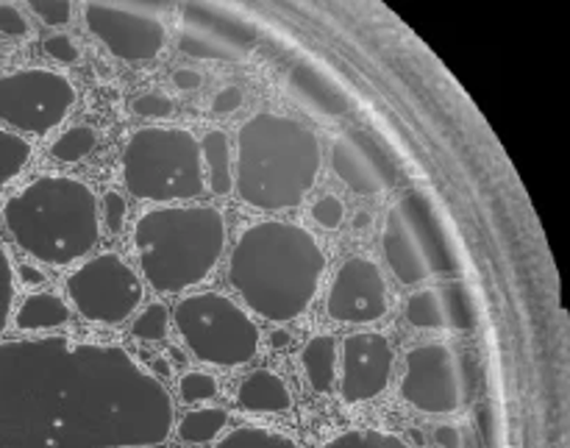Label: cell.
Here are the masks:
<instances>
[{
  "instance_id": "1",
  "label": "cell",
  "mask_w": 570,
  "mask_h": 448,
  "mask_svg": "<svg viewBox=\"0 0 570 448\" xmlns=\"http://www.w3.org/2000/svg\"><path fill=\"white\" fill-rule=\"evenodd\" d=\"M173 423L165 384L120 345L0 343V448H150Z\"/></svg>"
},
{
  "instance_id": "2",
  "label": "cell",
  "mask_w": 570,
  "mask_h": 448,
  "mask_svg": "<svg viewBox=\"0 0 570 448\" xmlns=\"http://www.w3.org/2000/svg\"><path fill=\"white\" fill-rule=\"evenodd\" d=\"M326 273V254L315 234L282 221L254 223L234 245L232 276L239 299L267 321L287 323L304 315Z\"/></svg>"
},
{
  "instance_id": "3",
  "label": "cell",
  "mask_w": 570,
  "mask_h": 448,
  "mask_svg": "<svg viewBox=\"0 0 570 448\" xmlns=\"http://www.w3.org/2000/svg\"><path fill=\"white\" fill-rule=\"evenodd\" d=\"M321 173V143L298 120L262 111L237 137V193L265 212L304 204Z\"/></svg>"
},
{
  "instance_id": "4",
  "label": "cell",
  "mask_w": 570,
  "mask_h": 448,
  "mask_svg": "<svg viewBox=\"0 0 570 448\" xmlns=\"http://www.w3.org/2000/svg\"><path fill=\"white\" fill-rule=\"evenodd\" d=\"M3 217L14 243L48 265L81 260L100 237L98 201L78 178H37L6 204Z\"/></svg>"
},
{
  "instance_id": "5",
  "label": "cell",
  "mask_w": 570,
  "mask_h": 448,
  "mask_svg": "<svg viewBox=\"0 0 570 448\" xmlns=\"http://www.w3.org/2000/svg\"><path fill=\"white\" fill-rule=\"evenodd\" d=\"M142 276L156 293H184L215 271L226 223L212 206H161L134 228Z\"/></svg>"
},
{
  "instance_id": "6",
  "label": "cell",
  "mask_w": 570,
  "mask_h": 448,
  "mask_svg": "<svg viewBox=\"0 0 570 448\" xmlns=\"http://www.w3.org/2000/svg\"><path fill=\"white\" fill-rule=\"evenodd\" d=\"M390 271L401 284H417L429 276H460L462 260L443 215L421 189L401 195L387 212L382 237Z\"/></svg>"
},
{
  "instance_id": "7",
  "label": "cell",
  "mask_w": 570,
  "mask_h": 448,
  "mask_svg": "<svg viewBox=\"0 0 570 448\" xmlns=\"http://www.w3.org/2000/svg\"><path fill=\"white\" fill-rule=\"evenodd\" d=\"M122 182L142 201H187L204 189L200 143L187 128H139L122 154Z\"/></svg>"
},
{
  "instance_id": "8",
  "label": "cell",
  "mask_w": 570,
  "mask_h": 448,
  "mask_svg": "<svg viewBox=\"0 0 570 448\" xmlns=\"http://www.w3.org/2000/svg\"><path fill=\"white\" fill-rule=\"evenodd\" d=\"M184 343L209 366L237 368L259 351V329L248 312L220 293H195L176 306Z\"/></svg>"
},
{
  "instance_id": "9",
  "label": "cell",
  "mask_w": 570,
  "mask_h": 448,
  "mask_svg": "<svg viewBox=\"0 0 570 448\" xmlns=\"http://www.w3.org/2000/svg\"><path fill=\"white\" fill-rule=\"evenodd\" d=\"M67 293L87 321L111 327L137 310L142 301V282L122 256L100 254L70 273Z\"/></svg>"
},
{
  "instance_id": "10",
  "label": "cell",
  "mask_w": 570,
  "mask_h": 448,
  "mask_svg": "<svg viewBox=\"0 0 570 448\" xmlns=\"http://www.w3.org/2000/svg\"><path fill=\"white\" fill-rule=\"evenodd\" d=\"M76 100L70 78L53 70H20L0 78V120L28 134H48Z\"/></svg>"
},
{
  "instance_id": "11",
  "label": "cell",
  "mask_w": 570,
  "mask_h": 448,
  "mask_svg": "<svg viewBox=\"0 0 570 448\" xmlns=\"http://www.w3.org/2000/svg\"><path fill=\"white\" fill-rule=\"evenodd\" d=\"M401 399L423 416H454L465 405L468 384L460 357L443 343H423L406 354Z\"/></svg>"
},
{
  "instance_id": "12",
  "label": "cell",
  "mask_w": 570,
  "mask_h": 448,
  "mask_svg": "<svg viewBox=\"0 0 570 448\" xmlns=\"http://www.w3.org/2000/svg\"><path fill=\"white\" fill-rule=\"evenodd\" d=\"M83 20L111 53L126 61L156 59L165 48V26L150 9L89 3Z\"/></svg>"
},
{
  "instance_id": "13",
  "label": "cell",
  "mask_w": 570,
  "mask_h": 448,
  "mask_svg": "<svg viewBox=\"0 0 570 448\" xmlns=\"http://www.w3.org/2000/svg\"><path fill=\"white\" fill-rule=\"evenodd\" d=\"M326 312L337 323H376L387 315V282L367 256L343 262L328 288Z\"/></svg>"
},
{
  "instance_id": "14",
  "label": "cell",
  "mask_w": 570,
  "mask_h": 448,
  "mask_svg": "<svg viewBox=\"0 0 570 448\" xmlns=\"http://www.w3.org/2000/svg\"><path fill=\"white\" fill-rule=\"evenodd\" d=\"M393 345L384 334H348L343 340V377H340V396L345 405L379 399L393 379Z\"/></svg>"
},
{
  "instance_id": "15",
  "label": "cell",
  "mask_w": 570,
  "mask_h": 448,
  "mask_svg": "<svg viewBox=\"0 0 570 448\" xmlns=\"http://www.w3.org/2000/svg\"><path fill=\"white\" fill-rule=\"evenodd\" d=\"M332 167L340 182L360 195H376L399 182L393 156L362 128H351L332 145Z\"/></svg>"
},
{
  "instance_id": "16",
  "label": "cell",
  "mask_w": 570,
  "mask_h": 448,
  "mask_svg": "<svg viewBox=\"0 0 570 448\" xmlns=\"http://www.w3.org/2000/svg\"><path fill=\"white\" fill-rule=\"evenodd\" d=\"M254 26L220 9L189 6L181 50L195 59H243L254 45Z\"/></svg>"
},
{
  "instance_id": "17",
  "label": "cell",
  "mask_w": 570,
  "mask_h": 448,
  "mask_svg": "<svg viewBox=\"0 0 570 448\" xmlns=\"http://www.w3.org/2000/svg\"><path fill=\"white\" fill-rule=\"evenodd\" d=\"M289 84H293L295 92L301 95V100H306L312 111L323 117V120H332V117H340L348 111V95L340 87L337 81L326 76L323 70L312 65H298L289 76Z\"/></svg>"
},
{
  "instance_id": "18",
  "label": "cell",
  "mask_w": 570,
  "mask_h": 448,
  "mask_svg": "<svg viewBox=\"0 0 570 448\" xmlns=\"http://www.w3.org/2000/svg\"><path fill=\"white\" fill-rule=\"evenodd\" d=\"M237 405L245 412H287L293 407V396L278 373L254 371L239 384Z\"/></svg>"
},
{
  "instance_id": "19",
  "label": "cell",
  "mask_w": 570,
  "mask_h": 448,
  "mask_svg": "<svg viewBox=\"0 0 570 448\" xmlns=\"http://www.w3.org/2000/svg\"><path fill=\"white\" fill-rule=\"evenodd\" d=\"M301 366L315 393H332L337 384V338L317 334L301 351Z\"/></svg>"
},
{
  "instance_id": "20",
  "label": "cell",
  "mask_w": 570,
  "mask_h": 448,
  "mask_svg": "<svg viewBox=\"0 0 570 448\" xmlns=\"http://www.w3.org/2000/svg\"><path fill=\"white\" fill-rule=\"evenodd\" d=\"M70 321V310L53 293H31L14 312V327L22 332H42V329L65 327Z\"/></svg>"
},
{
  "instance_id": "21",
  "label": "cell",
  "mask_w": 570,
  "mask_h": 448,
  "mask_svg": "<svg viewBox=\"0 0 570 448\" xmlns=\"http://www.w3.org/2000/svg\"><path fill=\"white\" fill-rule=\"evenodd\" d=\"M200 156L209 165V189L215 195H228L234 187L232 176V145H228L226 132H209L200 143Z\"/></svg>"
},
{
  "instance_id": "22",
  "label": "cell",
  "mask_w": 570,
  "mask_h": 448,
  "mask_svg": "<svg viewBox=\"0 0 570 448\" xmlns=\"http://www.w3.org/2000/svg\"><path fill=\"white\" fill-rule=\"evenodd\" d=\"M406 321L415 329H445L449 315H445L443 288H429L412 295L406 301Z\"/></svg>"
},
{
  "instance_id": "23",
  "label": "cell",
  "mask_w": 570,
  "mask_h": 448,
  "mask_svg": "<svg viewBox=\"0 0 570 448\" xmlns=\"http://www.w3.org/2000/svg\"><path fill=\"white\" fill-rule=\"evenodd\" d=\"M226 410H220V407H204V410H193L189 416H184L178 435H181V440H187V444L204 446L212 444V440L226 429Z\"/></svg>"
},
{
  "instance_id": "24",
  "label": "cell",
  "mask_w": 570,
  "mask_h": 448,
  "mask_svg": "<svg viewBox=\"0 0 570 448\" xmlns=\"http://www.w3.org/2000/svg\"><path fill=\"white\" fill-rule=\"evenodd\" d=\"M215 448H298V444L267 427H239L228 432Z\"/></svg>"
},
{
  "instance_id": "25",
  "label": "cell",
  "mask_w": 570,
  "mask_h": 448,
  "mask_svg": "<svg viewBox=\"0 0 570 448\" xmlns=\"http://www.w3.org/2000/svg\"><path fill=\"white\" fill-rule=\"evenodd\" d=\"M323 448H412L404 438L384 429H348L328 440Z\"/></svg>"
},
{
  "instance_id": "26",
  "label": "cell",
  "mask_w": 570,
  "mask_h": 448,
  "mask_svg": "<svg viewBox=\"0 0 570 448\" xmlns=\"http://www.w3.org/2000/svg\"><path fill=\"white\" fill-rule=\"evenodd\" d=\"M28 159H31V145L17 137V134L0 128V187L9 184L14 176H20Z\"/></svg>"
},
{
  "instance_id": "27",
  "label": "cell",
  "mask_w": 570,
  "mask_h": 448,
  "mask_svg": "<svg viewBox=\"0 0 570 448\" xmlns=\"http://www.w3.org/2000/svg\"><path fill=\"white\" fill-rule=\"evenodd\" d=\"M443 299L449 327L462 329V332L476 327V304H473V295L465 284H449V288H443Z\"/></svg>"
},
{
  "instance_id": "28",
  "label": "cell",
  "mask_w": 570,
  "mask_h": 448,
  "mask_svg": "<svg viewBox=\"0 0 570 448\" xmlns=\"http://www.w3.org/2000/svg\"><path fill=\"white\" fill-rule=\"evenodd\" d=\"M95 143H98V134H95L92 128L76 126L56 139L53 148H50V154H53V159H59V162H78L95 148Z\"/></svg>"
},
{
  "instance_id": "29",
  "label": "cell",
  "mask_w": 570,
  "mask_h": 448,
  "mask_svg": "<svg viewBox=\"0 0 570 448\" xmlns=\"http://www.w3.org/2000/svg\"><path fill=\"white\" fill-rule=\"evenodd\" d=\"M167 321H170V315H167V306L150 304V306H145L142 315L134 321L131 334L139 340H161L167 334Z\"/></svg>"
},
{
  "instance_id": "30",
  "label": "cell",
  "mask_w": 570,
  "mask_h": 448,
  "mask_svg": "<svg viewBox=\"0 0 570 448\" xmlns=\"http://www.w3.org/2000/svg\"><path fill=\"white\" fill-rule=\"evenodd\" d=\"M178 388H181V399L187 401V405H198V401H209L217 396L215 377H209V373H200V371H193V373H187V377H181Z\"/></svg>"
},
{
  "instance_id": "31",
  "label": "cell",
  "mask_w": 570,
  "mask_h": 448,
  "mask_svg": "<svg viewBox=\"0 0 570 448\" xmlns=\"http://www.w3.org/2000/svg\"><path fill=\"white\" fill-rule=\"evenodd\" d=\"M11 301H14V271H11L9 254L0 245V334H3L6 323H9Z\"/></svg>"
},
{
  "instance_id": "32",
  "label": "cell",
  "mask_w": 570,
  "mask_h": 448,
  "mask_svg": "<svg viewBox=\"0 0 570 448\" xmlns=\"http://www.w3.org/2000/svg\"><path fill=\"white\" fill-rule=\"evenodd\" d=\"M312 217L321 223L323 228H337L345 217V206L337 195H323L321 201H315L312 206Z\"/></svg>"
},
{
  "instance_id": "33",
  "label": "cell",
  "mask_w": 570,
  "mask_h": 448,
  "mask_svg": "<svg viewBox=\"0 0 570 448\" xmlns=\"http://www.w3.org/2000/svg\"><path fill=\"white\" fill-rule=\"evenodd\" d=\"M173 109H176L173 100L161 92H145L134 100V111L139 117H159V120H165V117H173Z\"/></svg>"
},
{
  "instance_id": "34",
  "label": "cell",
  "mask_w": 570,
  "mask_h": 448,
  "mask_svg": "<svg viewBox=\"0 0 570 448\" xmlns=\"http://www.w3.org/2000/svg\"><path fill=\"white\" fill-rule=\"evenodd\" d=\"M33 14L42 17L48 26H65V22H70V3H65V0H33L31 3Z\"/></svg>"
},
{
  "instance_id": "35",
  "label": "cell",
  "mask_w": 570,
  "mask_h": 448,
  "mask_svg": "<svg viewBox=\"0 0 570 448\" xmlns=\"http://www.w3.org/2000/svg\"><path fill=\"white\" fill-rule=\"evenodd\" d=\"M126 215H128V206L126 201H122L120 193H115V189H109V193L104 195V217H106V226H109V232H122V226H126Z\"/></svg>"
},
{
  "instance_id": "36",
  "label": "cell",
  "mask_w": 570,
  "mask_h": 448,
  "mask_svg": "<svg viewBox=\"0 0 570 448\" xmlns=\"http://www.w3.org/2000/svg\"><path fill=\"white\" fill-rule=\"evenodd\" d=\"M45 50H48V56H53L56 61H61V65H70V61H78L76 42H72L70 37H65V33H56V37L45 39Z\"/></svg>"
},
{
  "instance_id": "37",
  "label": "cell",
  "mask_w": 570,
  "mask_h": 448,
  "mask_svg": "<svg viewBox=\"0 0 570 448\" xmlns=\"http://www.w3.org/2000/svg\"><path fill=\"white\" fill-rule=\"evenodd\" d=\"M0 31L9 33V37H26L28 33V22L17 6L0 3Z\"/></svg>"
},
{
  "instance_id": "38",
  "label": "cell",
  "mask_w": 570,
  "mask_h": 448,
  "mask_svg": "<svg viewBox=\"0 0 570 448\" xmlns=\"http://www.w3.org/2000/svg\"><path fill=\"white\" fill-rule=\"evenodd\" d=\"M239 106H243V89L239 87H223L220 92L215 95V100H212V111H215V115H232Z\"/></svg>"
},
{
  "instance_id": "39",
  "label": "cell",
  "mask_w": 570,
  "mask_h": 448,
  "mask_svg": "<svg viewBox=\"0 0 570 448\" xmlns=\"http://www.w3.org/2000/svg\"><path fill=\"white\" fill-rule=\"evenodd\" d=\"M434 444L438 448H462V429L454 423H443L434 429Z\"/></svg>"
},
{
  "instance_id": "40",
  "label": "cell",
  "mask_w": 570,
  "mask_h": 448,
  "mask_svg": "<svg viewBox=\"0 0 570 448\" xmlns=\"http://www.w3.org/2000/svg\"><path fill=\"white\" fill-rule=\"evenodd\" d=\"M173 84H176L181 92H195V89L204 84V76L198 70H176L173 72Z\"/></svg>"
},
{
  "instance_id": "41",
  "label": "cell",
  "mask_w": 570,
  "mask_h": 448,
  "mask_svg": "<svg viewBox=\"0 0 570 448\" xmlns=\"http://www.w3.org/2000/svg\"><path fill=\"white\" fill-rule=\"evenodd\" d=\"M287 343H289V334L282 332V329L271 334V345H273V349H284V345H287Z\"/></svg>"
},
{
  "instance_id": "42",
  "label": "cell",
  "mask_w": 570,
  "mask_h": 448,
  "mask_svg": "<svg viewBox=\"0 0 570 448\" xmlns=\"http://www.w3.org/2000/svg\"><path fill=\"white\" fill-rule=\"evenodd\" d=\"M367 226H371V215H367V212H360V215L354 217V228L356 232H365Z\"/></svg>"
},
{
  "instance_id": "43",
  "label": "cell",
  "mask_w": 570,
  "mask_h": 448,
  "mask_svg": "<svg viewBox=\"0 0 570 448\" xmlns=\"http://www.w3.org/2000/svg\"><path fill=\"white\" fill-rule=\"evenodd\" d=\"M22 282L39 284V282H42V276L37 273V267H22Z\"/></svg>"
}]
</instances>
